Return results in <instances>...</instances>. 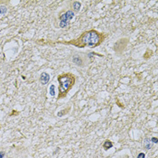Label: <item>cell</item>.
I'll return each mask as SVG.
<instances>
[{
  "mask_svg": "<svg viewBox=\"0 0 158 158\" xmlns=\"http://www.w3.org/2000/svg\"><path fill=\"white\" fill-rule=\"evenodd\" d=\"M71 110V108H67L66 109H63V110H61V111H59L58 113H57V116L58 117H63V116H64V115H66L68 112H69Z\"/></svg>",
  "mask_w": 158,
  "mask_h": 158,
  "instance_id": "9c48e42d",
  "label": "cell"
},
{
  "mask_svg": "<svg viewBox=\"0 0 158 158\" xmlns=\"http://www.w3.org/2000/svg\"><path fill=\"white\" fill-rule=\"evenodd\" d=\"M81 7V3L80 1H72L71 3V10L74 14L80 12Z\"/></svg>",
  "mask_w": 158,
  "mask_h": 158,
  "instance_id": "5b68a950",
  "label": "cell"
},
{
  "mask_svg": "<svg viewBox=\"0 0 158 158\" xmlns=\"http://www.w3.org/2000/svg\"><path fill=\"white\" fill-rule=\"evenodd\" d=\"M51 76L47 72H42L40 75V82L42 85H46V84L50 81Z\"/></svg>",
  "mask_w": 158,
  "mask_h": 158,
  "instance_id": "8992f818",
  "label": "cell"
},
{
  "mask_svg": "<svg viewBox=\"0 0 158 158\" xmlns=\"http://www.w3.org/2000/svg\"><path fill=\"white\" fill-rule=\"evenodd\" d=\"M145 154L143 153V152H141V153H139L138 155H137V158H145Z\"/></svg>",
  "mask_w": 158,
  "mask_h": 158,
  "instance_id": "4fadbf2b",
  "label": "cell"
},
{
  "mask_svg": "<svg viewBox=\"0 0 158 158\" xmlns=\"http://www.w3.org/2000/svg\"><path fill=\"white\" fill-rule=\"evenodd\" d=\"M57 81L59 82L57 100H60L64 99L67 96L68 92L74 86L76 81V77L71 72H66L58 75Z\"/></svg>",
  "mask_w": 158,
  "mask_h": 158,
  "instance_id": "7a4b0ae2",
  "label": "cell"
},
{
  "mask_svg": "<svg viewBox=\"0 0 158 158\" xmlns=\"http://www.w3.org/2000/svg\"><path fill=\"white\" fill-rule=\"evenodd\" d=\"M49 92H50V95L52 96V97H54L55 96V85H53V84H52V85L50 86L49 88Z\"/></svg>",
  "mask_w": 158,
  "mask_h": 158,
  "instance_id": "30bf717a",
  "label": "cell"
},
{
  "mask_svg": "<svg viewBox=\"0 0 158 158\" xmlns=\"http://www.w3.org/2000/svg\"><path fill=\"white\" fill-rule=\"evenodd\" d=\"M7 12V7L5 5H1L0 7V15H4Z\"/></svg>",
  "mask_w": 158,
  "mask_h": 158,
  "instance_id": "8fae6325",
  "label": "cell"
},
{
  "mask_svg": "<svg viewBox=\"0 0 158 158\" xmlns=\"http://www.w3.org/2000/svg\"><path fill=\"white\" fill-rule=\"evenodd\" d=\"M150 140H151V142L153 143V144H157V143H158V139H157V137H152Z\"/></svg>",
  "mask_w": 158,
  "mask_h": 158,
  "instance_id": "7c38bea8",
  "label": "cell"
},
{
  "mask_svg": "<svg viewBox=\"0 0 158 158\" xmlns=\"http://www.w3.org/2000/svg\"><path fill=\"white\" fill-rule=\"evenodd\" d=\"M74 15H75V14L73 13L71 9L66 11V12H64V13H61L59 15V20H60L59 26L61 28H66L68 24H69V21L74 17Z\"/></svg>",
  "mask_w": 158,
  "mask_h": 158,
  "instance_id": "277c9868",
  "label": "cell"
},
{
  "mask_svg": "<svg viewBox=\"0 0 158 158\" xmlns=\"http://www.w3.org/2000/svg\"><path fill=\"white\" fill-rule=\"evenodd\" d=\"M113 143L111 142L110 140H106L105 142L103 143V145H102V147H103V149L105 150V151H109L110 148H112L113 147Z\"/></svg>",
  "mask_w": 158,
  "mask_h": 158,
  "instance_id": "ba28073f",
  "label": "cell"
},
{
  "mask_svg": "<svg viewBox=\"0 0 158 158\" xmlns=\"http://www.w3.org/2000/svg\"><path fill=\"white\" fill-rule=\"evenodd\" d=\"M71 61L72 63L75 65H77L78 67H85L88 63V54L85 53H76L72 55L71 57Z\"/></svg>",
  "mask_w": 158,
  "mask_h": 158,
  "instance_id": "3957f363",
  "label": "cell"
},
{
  "mask_svg": "<svg viewBox=\"0 0 158 158\" xmlns=\"http://www.w3.org/2000/svg\"><path fill=\"white\" fill-rule=\"evenodd\" d=\"M5 155V151H0V158H4Z\"/></svg>",
  "mask_w": 158,
  "mask_h": 158,
  "instance_id": "5bb4252c",
  "label": "cell"
},
{
  "mask_svg": "<svg viewBox=\"0 0 158 158\" xmlns=\"http://www.w3.org/2000/svg\"><path fill=\"white\" fill-rule=\"evenodd\" d=\"M106 35L105 33H100L95 29H90L85 31L76 39H73L71 41L59 42L60 43H63L67 45H73L77 48H95L98 47L105 41Z\"/></svg>",
  "mask_w": 158,
  "mask_h": 158,
  "instance_id": "6da1fadb",
  "label": "cell"
},
{
  "mask_svg": "<svg viewBox=\"0 0 158 158\" xmlns=\"http://www.w3.org/2000/svg\"><path fill=\"white\" fill-rule=\"evenodd\" d=\"M153 143L151 142V140L150 138H145L144 140V148L145 150H150L152 147H153Z\"/></svg>",
  "mask_w": 158,
  "mask_h": 158,
  "instance_id": "52a82bcc",
  "label": "cell"
}]
</instances>
